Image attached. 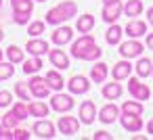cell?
<instances>
[{
	"mask_svg": "<svg viewBox=\"0 0 153 140\" xmlns=\"http://www.w3.org/2000/svg\"><path fill=\"white\" fill-rule=\"evenodd\" d=\"M120 123H122V127H124L126 132H130V134H136L138 130H143V119H140V115L122 113V115H120Z\"/></svg>",
	"mask_w": 153,
	"mask_h": 140,
	"instance_id": "8fae6325",
	"label": "cell"
},
{
	"mask_svg": "<svg viewBox=\"0 0 153 140\" xmlns=\"http://www.w3.org/2000/svg\"><path fill=\"white\" fill-rule=\"evenodd\" d=\"M101 55H103V50H101V46H97V42L82 55V59L80 61H97V59H101Z\"/></svg>",
	"mask_w": 153,
	"mask_h": 140,
	"instance_id": "836d02e7",
	"label": "cell"
},
{
	"mask_svg": "<svg viewBox=\"0 0 153 140\" xmlns=\"http://www.w3.org/2000/svg\"><path fill=\"white\" fill-rule=\"evenodd\" d=\"M0 119H2V115H0Z\"/></svg>",
	"mask_w": 153,
	"mask_h": 140,
	"instance_id": "681fc988",
	"label": "cell"
},
{
	"mask_svg": "<svg viewBox=\"0 0 153 140\" xmlns=\"http://www.w3.org/2000/svg\"><path fill=\"white\" fill-rule=\"evenodd\" d=\"M147 132H149V134H153V117H151V119H149V123H147Z\"/></svg>",
	"mask_w": 153,
	"mask_h": 140,
	"instance_id": "7bdbcfd3",
	"label": "cell"
},
{
	"mask_svg": "<svg viewBox=\"0 0 153 140\" xmlns=\"http://www.w3.org/2000/svg\"><path fill=\"white\" fill-rule=\"evenodd\" d=\"M67 88L71 94H86L90 90V82L86 75H71L67 82Z\"/></svg>",
	"mask_w": 153,
	"mask_h": 140,
	"instance_id": "9c48e42d",
	"label": "cell"
},
{
	"mask_svg": "<svg viewBox=\"0 0 153 140\" xmlns=\"http://www.w3.org/2000/svg\"><path fill=\"white\" fill-rule=\"evenodd\" d=\"M2 38H4V32H2V27H0V42H2Z\"/></svg>",
	"mask_w": 153,
	"mask_h": 140,
	"instance_id": "f6af8a7d",
	"label": "cell"
},
{
	"mask_svg": "<svg viewBox=\"0 0 153 140\" xmlns=\"http://www.w3.org/2000/svg\"><path fill=\"white\" fill-rule=\"evenodd\" d=\"M32 134L23 127H13V140H27Z\"/></svg>",
	"mask_w": 153,
	"mask_h": 140,
	"instance_id": "74e56055",
	"label": "cell"
},
{
	"mask_svg": "<svg viewBox=\"0 0 153 140\" xmlns=\"http://www.w3.org/2000/svg\"><path fill=\"white\" fill-rule=\"evenodd\" d=\"M0 140H13V130L0 123Z\"/></svg>",
	"mask_w": 153,
	"mask_h": 140,
	"instance_id": "f35d334b",
	"label": "cell"
},
{
	"mask_svg": "<svg viewBox=\"0 0 153 140\" xmlns=\"http://www.w3.org/2000/svg\"><path fill=\"white\" fill-rule=\"evenodd\" d=\"M7 57H9L11 63H23V61H25L23 50H21L19 46H15V44H11V46L7 48Z\"/></svg>",
	"mask_w": 153,
	"mask_h": 140,
	"instance_id": "f546056e",
	"label": "cell"
},
{
	"mask_svg": "<svg viewBox=\"0 0 153 140\" xmlns=\"http://www.w3.org/2000/svg\"><path fill=\"white\" fill-rule=\"evenodd\" d=\"M101 92H103V96H105L107 100H115V98H120V96H122L124 88H122V84H117V80H113L111 84H105Z\"/></svg>",
	"mask_w": 153,
	"mask_h": 140,
	"instance_id": "44dd1931",
	"label": "cell"
},
{
	"mask_svg": "<svg viewBox=\"0 0 153 140\" xmlns=\"http://www.w3.org/2000/svg\"><path fill=\"white\" fill-rule=\"evenodd\" d=\"M120 115H122V109L120 107H115V105H105V107H101V111H99V119L103 121V123H113L115 119H120Z\"/></svg>",
	"mask_w": 153,
	"mask_h": 140,
	"instance_id": "2e32d148",
	"label": "cell"
},
{
	"mask_svg": "<svg viewBox=\"0 0 153 140\" xmlns=\"http://www.w3.org/2000/svg\"><path fill=\"white\" fill-rule=\"evenodd\" d=\"M38 2H44V0H38Z\"/></svg>",
	"mask_w": 153,
	"mask_h": 140,
	"instance_id": "c3c4849f",
	"label": "cell"
},
{
	"mask_svg": "<svg viewBox=\"0 0 153 140\" xmlns=\"http://www.w3.org/2000/svg\"><path fill=\"white\" fill-rule=\"evenodd\" d=\"M11 100H13V94H11L9 90H0V109L9 107V105H11Z\"/></svg>",
	"mask_w": 153,
	"mask_h": 140,
	"instance_id": "8d00e7d4",
	"label": "cell"
},
{
	"mask_svg": "<svg viewBox=\"0 0 153 140\" xmlns=\"http://www.w3.org/2000/svg\"><path fill=\"white\" fill-rule=\"evenodd\" d=\"M145 46H147L149 50H153V34H147V42H145Z\"/></svg>",
	"mask_w": 153,
	"mask_h": 140,
	"instance_id": "60d3db41",
	"label": "cell"
},
{
	"mask_svg": "<svg viewBox=\"0 0 153 140\" xmlns=\"http://www.w3.org/2000/svg\"><path fill=\"white\" fill-rule=\"evenodd\" d=\"M13 15H32L34 11V0H11Z\"/></svg>",
	"mask_w": 153,
	"mask_h": 140,
	"instance_id": "ac0fdd59",
	"label": "cell"
},
{
	"mask_svg": "<svg viewBox=\"0 0 153 140\" xmlns=\"http://www.w3.org/2000/svg\"><path fill=\"white\" fill-rule=\"evenodd\" d=\"M124 32H126L128 38H140V36L147 34V23L140 21V19H130L128 25L124 27Z\"/></svg>",
	"mask_w": 153,
	"mask_h": 140,
	"instance_id": "4fadbf2b",
	"label": "cell"
},
{
	"mask_svg": "<svg viewBox=\"0 0 153 140\" xmlns=\"http://www.w3.org/2000/svg\"><path fill=\"white\" fill-rule=\"evenodd\" d=\"M44 21L48 23V25H63L65 21H67V15L59 9V4L55 7V9H51L48 13H46V17H44Z\"/></svg>",
	"mask_w": 153,
	"mask_h": 140,
	"instance_id": "ffe728a7",
	"label": "cell"
},
{
	"mask_svg": "<svg viewBox=\"0 0 153 140\" xmlns=\"http://www.w3.org/2000/svg\"><path fill=\"white\" fill-rule=\"evenodd\" d=\"M107 2H120V0H103V4H107Z\"/></svg>",
	"mask_w": 153,
	"mask_h": 140,
	"instance_id": "ee69618b",
	"label": "cell"
},
{
	"mask_svg": "<svg viewBox=\"0 0 153 140\" xmlns=\"http://www.w3.org/2000/svg\"><path fill=\"white\" fill-rule=\"evenodd\" d=\"M122 15H124V4H122V0H120V2H107V4H103L101 19H103L105 23H115Z\"/></svg>",
	"mask_w": 153,
	"mask_h": 140,
	"instance_id": "3957f363",
	"label": "cell"
},
{
	"mask_svg": "<svg viewBox=\"0 0 153 140\" xmlns=\"http://www.w3.org/2000/svg\"><path fill=\"white\" fill-rule=\"evenodd\" d=\"M143 102L140 100H126L124 105H122V113H130V115H143Z\"/></svg>",
	"mask_w": 153,
	"mask_h": 140,
	"instance_id": "f1b7e54d",
	"label": "cell"
},
{
	"mask_svg": "<svg viewBox=\"0 0 153 140\" xmlns=\"http://www.w3.org/2000/svg\"><path fill=\"white\" fill-rule=\"evenodd\" d=\"M74 105H76L74 96L71 94H65L61 90L57 94H53V98H51V109L57 111V113H69L74 109Z\"/></svg>",
	"mask_w": 153,
	"mask_h": 140,
	"instance_id": "6da1fadb",
	"label": "cell"
},
{
	"mask_svg": "<svg viewBox=\"0 0 153 140\" xmlns=\"http://www.w3.org/2000/svg\"><path fill=\"white\" fill-rule=\"evenodd\" d=\"M27 109H30V115H32V117H46V115H48V105L42 102V100L30 102Z\"/></svg>",
	"mask_w": 153,
	"mask_h": 140,
	"instance_id": "83f0119b",
	"label": "cell"
},
{
	"mask_svg": "<svg viewBox=\"0 0 153 140\" xmlns=\"http://www.w3.org/2000/svg\"><path fill=\"white\" fill-rule=\"evenodd\" d=\"M25 50L34 57H42V55H48V42L46 40H40V38H32L27 44H25Z\"/></svg>",
	"mask_w": 153,
	"mask_h": 140,
	"instance_id": "5bb4252c",
	"label": "cell"
},
{
	"mask_svg": "<svg viewBox=\"0 0 153 140\" xmlns=\"http://www.w3.org/2000/svg\"><path fill=\"white\" fill-rule=\"evenodd\" d=\"M0 61H2V50H0Z\"/></svg>",
	"mask_w": 153,
	"mask_h": 140,
	"instance_id": "bcb514c9",
	"label": "cell"
},
{
	"mask_svg": "<svg viewBox=\"0 0 153 140\" xmlns=\"http://www.w3.org/2000/svg\"><path fill=\"white\" fill-rule=\"evenodd\" d=\"M15 73V63H2L0 61V82H4V80H11Z\"/></svg>",
	"mask_w": 153,
	"mask_h": 140,
	"instance_id": "1f68e13d",
	"label": "cell"
},
{
	"mask_svg": "<svg viewBox=\"0 0 153 140\" xmlns=\"http://www.w3.org/2000/svg\"><path fill=\"white\" fill-rule=\"evenodd\" d=\"M143 50H145V46H143L136 38H130L128 42H122V44H120V55H122L124 59H138V57L143 55Z\"/></svg>",
	"mask_w": 153,
	"mask_h": 140,
	"instance_id": "277c9868",
	"label": "cell"
},
{
	"mask_svg": "<svg viewBox=\"0 0 153 140\" xmlns=\"http://www.w3.org/2000/svg\"><path fill=\"white\" fill-rule=\"evenodd\" d=\"M27 84H30V92H32L36 98H46V96H48V92H51V86H48L46 77L34 75V77H32V82H27Z\"/></svg>",
	"mask_w": 153,
	"mask_h": 140,
	"instance_id": "ba28073f",
	"label": "cell"
},
{
	"mask_svg": "<svg viewBox=\"0 0 153 140\" xmlns=\"http://www.w3.org/2000/svg\"><path fill=\"white\" fill-rule=\"evenodd\" d=\"M130 73H132V65H130L128 61H120V63H115V65H113V69H111V77H113V80H117V82L128 80V77H130Z\"/></svg>",
	"mask_w": 153,
	"mask_h": 140,
	"instance_id": "e0dca14e",
	"label": "cell"
},
{
	"mask_svg": "<svg viewBox=\"0 0 153 140\" xmlns=\"http://www.w3.org/2000/svg\"><path fill=\"white\" fill-rule=\"evenodd\" d=\"M44 27H46V21H32L27 23V34L32 38H38L40 34H44Z\"/></svg>",
	"mask_w": 153,
	"mask_h": 140,
	"instance_id": "d6a6232c",
	"label": "cell"
},
{
	"mask_svg": "<svg viewBox=\"0 0 153 140\" xmlns=\"http://www.w3.org/2000/svg\"><path fill=\"white\" fill-rule=\"evenodd\" d=\"M147 21H149V25H153V7H149V11H147Z\"/></svg>",
	"mask_w": 153,
	"mask_h": 140,
	"instance_id": "b9f144b4",
	"label": "cell"
},
{
	"mask_svg": "<svg viewBox=\"0 0 153 140\" xmlns=\"http://www.w3.org/2000/svg\"><path fill=\"white\" fill-rule=\"evenodd\" d=\"M94 140H113V136L109 134V132H105V130H99V132H94V136H92Z\"/></svg>",
	"mask_w": 153,
	"mask_h": 140,
	"instance_id": "ab89813d",
	"label": "cell"
},
{
	"mask_svg": "<svg viewBox=\"0 0 153 140\" xmlns=\"http://www.w3.org/2000/svg\"><path fill=\"white\" fill-rule=\"evenodd\" d=\"M42 67H44V63H42V59H40V57L30 55V59H25V61H23V73H25V75L38 73Z\"/></svg>",
	"mask_w": 153,
	"mask_h": 140,
	"instance_id": "7402d4cb",
	"label": "cell"
},
{
	"mask_svg": "<svg viewBox=\"0 0 153 140\" xmlns=\"http://www.w3.org/2000/svg\"><path fill=\"white\" fill-rule=\"evenodd\" d=\"M0 7H2V0H0Z\"/></svg>",
	"mask_w": 153,
	"mask_h": 140,
	"instance_id": "7dc6e473",
	"label": "cell"
},
{
	"mask_svg": "<svg viewBox=\"0 0 153 140\" xmlns=\"http://www.w3.org/2000/svg\"><path fill=\"white\" fill-rule=\"evenodd\" d=\"M51 40H53V44H57V46H65V44H69L71 40H74V29L69 27V25H57V29L53 32V36H51Z\"/></svg>",
	"mask_w": 153,
	"mask_h": 140,
	"instance_id": "8992f818",
	"label": "cell"
},
{
	"mask_svg": "<svg viewBox=\"0 0 153 140\" xmlns=\"http://www.w3.org/2000/svg\"><path fill=\"white\" fill-rule=\"evenodd\" d=\"M151 75H153V71H151Z\"/></svg>",
	"mask_w": 153,
	"mask_h": 140,
	"instance_id": "f907efd6",
	"label": "cell"
},
{
	"mask_svg": "<svg viewBox=\"0 0 153 140\" xmlns=\"http://www.w3.org/2000/svg\"><path fill=\"white\" fill-rule=\"evenodd\" d=\"M151 71H153V63L149 59H145V57H138V61H136V75L138 77H149Z\"/></svg>",
	"mask_w": 153,
	"mask_h": 140,
	"instance_id": "4316f807",
	"label": "cell"
},
{
	"mask_svg": "<svg viewBox=\"0 0 153 140\" xmlns=\"http://www.w3.org/2000/svg\"><path fill=\"white\" fill-rule=\"evenodd\" d=\"M107 75H109V65H105V63H94V67H92V71H90V80H92L94 84H105Z\"/></svg>",
	"mask_w": 153,
	"mask_h": 140,
	"instance_id": "d6986e66",
	"label": "cell"
},
{
	"mask_svg": "<svg viewBox=\"0 0 153 140\" xmlns=\"http://www.w3.org/2000/svg\"><path fill=\"white\" fill-rule=\"evenodd\" d=\"M92 27H94V17H92L90 13L78 17V21H76V29H78L80 34H88Z\"/></svg>",
	"mask_w": 153,
	"mask_h": 140,
	"instance_id": "cb8c5ba5",
	"label": "cell"
},
{
	"mask_svg": "<svg viewBox=\"0 0 153 140\" xmlns=\"http://www.w3.org/2000/svg\"><path fill=\"white\" fill-rule=\"evenodd\" d=\"M15 94L21 98V100H32V92H30V84H25V82H17L15 84Z\"/></svg>",
	"mask_w": 153,
	"mask_h": 140,
	"instance_id": "4dcf8cb0",
	"label": "cell"
},
{
	"mask_svg": "<svg viewBox=\"0 0 153 140\" xmlns=\"http://www.w3.org/2000/svg\"><path fill=\"white\" fill-rule=\"evenodd\" d=\"M143 13V0H128V2L124 4V15L134 19Z\"/></svg>",
	"mask_w": 153,
	"mask_h": 140,
	"instance_id": "484cf974",
	"label": "cell"
},
{
	"mask_svg": "<svg viewBox=\"0 0 153 140\" xmlns=\"http://www.w3.org/2000/svg\"><path fill=\"white\" fill-rule=\"evenodd\" d=\"M92 44H94V38H92L90 34H82V38H78V40L71 42V57L82 59V55H84Z\"/></svg>",
	"mask_w": 153,
	"mask_h": 140,
	"instance_id": "52a82bcc",
	"label": "cell"
},
{
	"mask_svg": "<svg viewBox=\"0 0 153 140\" xmlns=\"http://www.w3.org/2000/svg\"><path fill=\"white\" fill-rule=\"evenodd\" d=\"M44 77H46V82H48L51 90H55V92L63 90V86H65V80H63V75L59 73V69H53V71H48Z\"/></svg>",
	"mask_w": 153,
	"mask_h": 140,
	"instance_id": "603a6c76",
	"label": "cell"
},
{
	"mask_svg": "<svg viewBox=\"0 0 153 140\" xmlns=\"http://www.w3.org/2000/svg\"><path fill=\"white\" fill-rule=\"evenodd\" d=\"M11 111H13V113H15L21 121L30 117V109H27V105H25V102H15V107H13Z\"/></svg>",
	"mask_w": 153,
	"mask_h": 140,
	"instance_id": "e575fe53",
	"label": "cell"
},
{
	"mask_svg": "<svg viewBox=\"0 0 153 140\" xmlns=\"http://www.w3.org/2000/svg\"><path fill=\"white\" fill-rule=\"evenodd\" d=\"M19 121H21V119H19L13 111H9L7 115H2V125H7V127H11V130H13V127H17V125H19Z\"/></svg>",
	"mask_w": 153,
	"mask_h": 140,
	"instance_id": "d590c367",
	"label": "cell"
},
{
	"mask_svg": "<svg viewBox=\"0 0 153 140\" xmlns=\"http://www.w3.org/2000/svg\"><path fill=\"white\" fill-rule=\"evenodd\" d=\"M78 117H80V123L90 125L97 119V105H94V100H84L80 105V115Z\"/></svg>",
	"mask_w": 153,
	"mask_h": 140,
	"instance_id": "30bf717a",
	"label": "cell"
},
{
	"mask_svg": "<svg viewBox=\"0 0 153 140\" xmlns=\"http://www.w3.org/2000/svg\"><path fill=\"white\" fill-rule=\"evenodd\" d=\"M128 92H130L132 98H136V100H147V98L151 96L149 86L143 84L138 77H130V80H128Z\"/></svg>",
	"mask_w": 153,
	"mask_h": 140,
	"instance_id": "5b68a950",
	"label": "cell"
},
{
	"mask_svg": "<svg viewBox=\"0 0 153 140\" xmlns=\"http://www.w3.org/2000/svg\"><path fill=\"white\" fill-rule=\"evenodd\" d=\"M122 34H124V29H122L117 23H111V27H109V29H107V34H105L107 44H111V46L120 44V42H122Z\"/></svg>",
	"mask_w": 153,
	"mask_h": 140,
	"instance_id": "d4e9b609",
	"label": "cell"
},
{
	"mask_svg": "<svg viewBox=\"0 0 153 140\" xmlns=\"http://www.w3.org/2000/svg\"><path fill=\"white\" fill-rule=\"evenodd\" d=\"M57 130L63 136L78 134V130H80V117H71V115H65L63 113V117H59V121H57Z\"/></svg>",
	"mask_w": 153,
	"mask_h": 140,
	"instance_id": "7a4b0ae2",
	"label": "cell"
},
{
	"mask_svg": "<svg viewBox=\"0 0 153 140\" xmlns=\"http://www.w3.org/2000/svg\"><path fill=\"white\" fill-rule=\"evenodd\" d=\"M34 134H36L38 138H55V136H57V127H55V123L48 121V119H38V121L34 123Z\"/></svg>",
	"mask_w": 153,
	"mask_h": 140,
	"instance_id": "7c38bea8",
	"label": "cell"
},
{
	"mask_svg": "<svg viewBox=\"0 0 153 140\" xmlns=\"http://www.w3.org/2000/svg\"><path fill=\"white\" fill-rule=\"evenodd\" d=\"M48 61L57 69H67L69 67V57L65 55V50H59V48H51L48 50Z\"/></svg>",
	"mask_w": 153,
	"mask_h": 140,
	"instance_id": "9a60e30c",
	"label": "cell"
}]
</instances>
